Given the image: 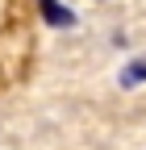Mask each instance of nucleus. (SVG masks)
Here are the masks:
<instances>
[{"label":"nucleus","instance_id":"f257e3e1","mask_svg":"<svg viewBox=\"0 0 146 150\" xmlns=\"http://www.w3.org/2000/svg\"><path fill=\"white\" fill-rule=\"evenodd\" d=\"M38 8H42V17H46L50 25H71V21H75V17L59 4V0H38Z\"/></svg>","mask_w":146,"mask_h":150},{"label":"nucleus","instance_id":"f03ea898","mask_svg":"<svg viewBox=\"0 0 146 150\" xmlns=\"http://www.w3.org/2000/svg\"><path fill=\"white\" fill-rule=\"evenodd\" d=\"M130 67H134V71H125V79H121V83H138L142 75H146V63H130Z\"/></svg>","mask_w":146,"mask_h":150}]
</instances>
